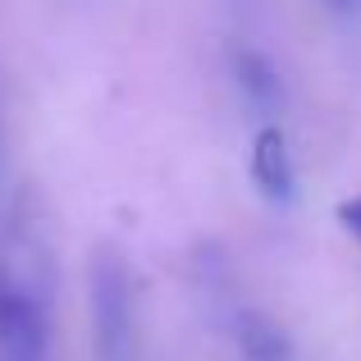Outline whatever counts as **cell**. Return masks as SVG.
I'll return each mask as SVG.
<instances>
[{
    "label": "cell",
    "instance_id": "1",
    "mask_svg": "<svg viewBox=\"0 0 361 361\" xmlns=\"http://www.w3.org/2000/svg\"><path fill=\"white\" fill-rule=\"evenodd\" d=\"M87 311L97 361H137V316H133V274L119 247L101 243L87 261Z\"/></svg>",
    "mask_w": 361,
    "mask_h": 361
},
{
    "label": "cell",
    "instance_id": "2",
    "mask_svg": "<svg viewBox=\"0 0 361 361\" xmlns=\"http://www.w3.org/2000/svg\"><path fill=\"white\" fill-rule=\"evenodd\" d=\"M247 174H252L256 192L270 206H293L298 202V165H293L288 133L279 123H261L247 151Z\"/></svg>",
    "mask_w": 361,
    "mask_h": 361
},
{
    "label": "cell",
    "instance_id": "3",
    "mask_svg": "<svg viewBox=\"0 0 361 361\" xmlns=\"http://www.w3.org/2000/svg\"><path fill=\"white\" fill-rule=\"evenodd\" d=\"M233 87H238L243 106L256 110L265 123H274L288 106V82H283L279 64L256 46H238L233 51Z\"/></svg>",
    "mask_w": 361,
    "mask_h": 361
},
{
    "label": "cell",
    "instance_id": "4",
    "mask_svg": "<svg viewBox=\"0 0 361 361\" xmlns=\"http://www.w3.org/2000/svg\"><path fill=\"white\" fill-rule=\"evenodd\" d=\"M224 325H229V334H233L238 361H298V343H293V334L279 325V320H270L265 311L243 307V302H238V307L224 316Z\"/></svg>",
    "mask_w": 361,
    "mask_h": 361
},
{
    "label": "cell",
    "instance_id": "5",
    "mask_svg": "<svg viewBox=\"0 0 361 361\" xmlns=\"http://www.w3.org/2000/svg\"><path fill=\"white\" fill-rule=\"evenodd\" d=\"M334 215H338V224H343V229L361 243V197H348V202H338Z\"/></svg>",
    "mask_w": 361,
    "mask_h": 361
},
{
    "label": "cell",
    "instance_id": "6",
    "mask_svg": "<svg viewBox=\"0 0 361 361\" xmlns=\"http://www.w3.org/2000/svg\"><path fill=\"white\" fill-rule=\"evenodd\" d=\"M325 5H329V9H338V14H357L361 0H325Z\"/></svg>",
    "mask_w": 361,
    "mask_h": 361
},
{
    "label": "cell",
    "instance_id": "7",
    "mask_svg": "<svg viewBox=\"0 0 361 361\" xmlns=\"http://www.w3.org/2000/svg\"><path fill=\"white\" fill-rule=\"evenodd\" d=\"M256 5H261V0H233V9H238V14H256Z\"/></svg>",
    "mask_w": 361,
    "mask_h": 361
}]
</instances>
